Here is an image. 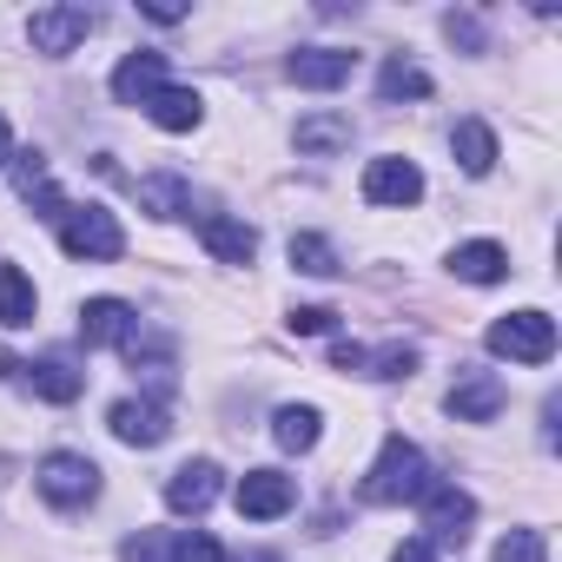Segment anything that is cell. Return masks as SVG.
<instances>
[{"mask_svg":"<svg viewBox=\"0 0 562 562\" xmlns=\"http://www.w3.org/2000/svg\"><path fill=\"white\" fill-rule=\"evenodd\" d=\"M34 483H41V496H47L54 509H87V503L100 496V463L80 457V450H54V457H41Z\"/></svg>","mask_w":562,"mask_h":562,"instance_id":"obj_3","label":"cell"},{"mask_svg":"<svg viewBox=\"0 0 562 562\" xmlns=\"http://www.w3.org/2000/svg\"><path fill=\"white\" fill-rule=\"evenodd\" d=\"M496 562H549L542 529H509V536L496 542Z\"/></svg>","mask_w":562,"mask_h":562,"instance_id":"obj_27","label":"cell"},{"mask_svg":"<svg viewBox=\"0 0 562 562\" xmlns=\"http://www.w3.org/2000/svg\"><path fill=\"white\" fill-rule=\"evenodd\" d=\"M106 424H113V437H120V443H133V450H153V443H166V437H172L166 404H146V397H120V404L106 411Z\"/></svg>","mask_w":562,"mask_h":562,"instance_id":"obj_11","label":"cell"},{"mask_svg":"<svg viewBox=\"0 0 562 562\" xmlns=\"http://www.w3.org/2000/svg\"><path fill=\"white\" fill-rule=\"evenodd\" d=\"M159 87H166V54H126L113 67V100L120 106H146Z\"/></svg>","mask_w":562,"mask_h":562,"instance_id":"obj_16","label":"cell"},{"mask_svg":"<svg viewBox=\"0 0 562 562\" xmlns=\"http://www.w3.org/2000/svg\"><path fill=\"white\" fill-rule=\"evenodd\" d=\"M218 503V463H179L172 476H166V509H179V516H205Z\"/></svg>","mask_w":562,"mask_h":562,"instance_id":"obj_12","label":"cell"},{"mask_svg":"<svg viewBox=\"0 0 562 562\" xmlns=\"http://www.w3.org/2000/svg\"><path fill=\"white\" fill-rule=\"evenodd\" d=\"M60 251L67 258H87V265H113L126 251V232L106 205H67L60 218Z\"/></svg>","mask_w":562,"mask_h":562,"instance_id":"obj_2","label":"cell"},{"mask_svg":"<svg viewBox=\"0 0 562 562\" xmlns=\"http://www.w3.org/2000/svg\"><path fill=\"white\" fill-rule=\"evenodd\" d=\"M490 351L509 364H549L555 358V318L549 312H509L490 325Z\"/></svg>","mask_w":562,"mask_h":562,"instance_id":"obj_4","label":"cell"},{"mask_svg":"<svg viewBox=\"0 0 562 562\" xmlns=\"http://www.w3.org/2000/svg\"><path fill=\"white\" fill-rule=\"evenodd\" d=\"M450 271L463 278V285H496V278L509 271V251H503V245H490V238H476V245H457Z\"/></svg>","mask_w":562,"mask_h":562,"instance_id":"obj_19","label":"cell"},{"mask_svg":"<svg viewBox=\"0 0 562 562\" xmlns=\"http://www.w3.org/2000/svg\"><path fill=\"white\" fill-rule=\"evenodd\" d=\"M503 404H509V391H503L496 371H463V378L450 384V397H443V411H450L457 424H490Z\"/></svg>","mask_w":562,"mask_h":562,"instance_id":"obj_8","label":"cell"},{"mask_svg":"<svg viewBox=\"0 0 562 562\" xmlns=\"http://www.w3.org/2000/svg\"><path fill=\"white\" fill-rule=\"evenodd\" d=\"M285 325H292L299 338H325V331L338 325V312H331V305H299V312H292Z\"/></svg>","mask_w":562,"mask_h":562,"instance_id":"obj_29","label":"cell"},{"mask_svg":"<svg viewBox=\"0 0 562 562\" xmlns=\"http://www.w3.org/2000/svg\"><path fill=\"white\" fill-rule=\"evenodd\" d=\"M166 555H172V529H139L120 549V562H166Z\"/></svg>","mask_w":562,"mask_h":562,"instance_id":"obj_26","label":"cell"},{"mask_svg":"<svg viewBox=\"0 0 562 562\" xmlns=\"http://www.w3.org/2000/svg\"><path fill=\"white\" fill-rule=\"evenodd\" d=\"M470 522H476V496L470 490H457V483H430L424 490V529H430V542H463L470 536Z\"/></svg>","mask_w":562,"mask_h":562,"instance_id":"obj_5","label":"cell"},{"mask_svg":"<svg viewBox=\"0 0 562 562\" xmlns=\"http://www.w3.org/2000/svg\"><path fill=\"white\" fill-rule=\"evenodd\" d=\"M251 562H278V555H251Z\"/></svg>","mask_w":562,"mask_h":562,"instance_id":"obj_33","label":"cell"},{"mask_svg":"<svg viewBox=\"0 0 562 562\" xmlns=\"http://www.w3.org/2000/svg\"><path fill=\"white\" fill-rule=\"evenodd\" d=\"M0 325H8V331L34 325V278L21 265H0Z\"/></svg>","mask_w":562,"mask_h":562,"instance_id":"obj_22","label":"cell"},{"mask_svg":"<svg viewBox=\"0 0 562 562\" xmlns=\"http://www.w3.org/2000/svg\"><path fill=\"white\" fill-rule=\"evenodd\" d=\"M443 34H450V41H463V47H483V27H476V14H450V21H443Z\"/></svg>","mask_w":562,"mask_h":562,"instance_id":"obj_30","label":"cell"},{"mask_svg":"<svg viewBox=\"0 0 562 562\" xmlns=\"http://www.w3.org/2000/svg\"><path fill=\"white\" fill-rule=\"evenodd\" d=\"M345 146H351V120H345V113H312V120H299V153L331 159V153H345Z\"/></svg>","mask_w":562,"mask_h":562,"instance_id":"obj_20","label":"cell"},{"mask_svg":"<svg viewBox=\"0 0 562 562\" xmlns=\"http://www.w3.org/2000/svg\"><path fill=\"white\" fill-rule=\"evenodd\" d=\"M14 159V139H8V120H0V166H8Z\"/></svg>","mask_w":562,"mask_h":562,"instance_id":"obj_32","label":"cell"},{"mask_svg":"<svg viewBox=\"0 0 562 562\" xmlns=\"http://www.w3.org/2000/svg\"><path fill=\"white\" fill-rule=\"evenodd\" d=\"M292 503H299V483H292L285 470H245V476H238V516H251V522L285 516Z\"/></svg>","mask_w":562,"mask_h":562,"instance_id":"obj_6","label":"cell"},{"mask_svg":"<svg viewBox=\"0 0 562 562\" xmlns=\"http://www.w3.org/2000/svg\"><path fill=\"white\" fill-rule=\"evenodd\" d=\"M292 265L305 271V278H338L345 265H338V251L318 238V232H292Z\"/></svg>","mask_w":562,"mask_h":562,"instance_id":"obj_25","label":"cell"},{"mask_svg":"<svg viewBox=\"0 0 562 562\" xmlns=\"http://www.w3.org/2000/svg\"><path fill=\"white\" fill-rule=\"evenodd\" d=\"M285 74H292V87L331 93V87H345V80L358 74V54H345V47H299V54L285 60Z\"/></svg>","mask_w":562,"mask_h":562,"instance_id":"obj_9","label":"cell"},{"mask_svg":"<svg viewBox=\"0 0 562 562\" xmlns=\"http://www.w3.org/2000/svg\"><path fill=\"white\" fill-rule=\"evenodd\" d=\"M139 205L153 218H186L192 212V186L179 172H153V179H139Z\"/></svg>","mask_w":562,"mask_h":562,"instance_id":"obj_21","label":"cell"},{"mask_svg":"<svg viewBox=\"0 0 562 562\" xmlns=\"http://www.w3.org/2000/svg\"><path fill=\"white\" fill-rule=\"evenodd\" d=\"M364 199H371V205H417V199H424V172H417L411 159L384 153V159L364 166Z\"/></svg>","mask_w":562,"mask_h":562,"instance_id":"obj_10","label":"cell"},{"mask_svg":"<svg viewBox=\"0 0 562 562\" xmlns=\"http://www.w3.org/2000/svg\"><path fill=\"white\" fill-rule=\"evenodd\" d=\"M199 238H205V251H212L218 265H251V258H258V232H251L245 218L205 212V218H199Z\"/></svg>","mask_w":562,"mask_h":562,"instance_id":"obj_14","label":"cell"},{"mask_svg":"<svg viewBox=\"0 0 562 562\" xmlns=\"http://www.w3.org/2000/svg\"><path fill=\"white\" fill-rule=\"evenodd\" d=\"M391 562H437V555H430V542H397Z\"/></svg>","mask_w":562,"mask_h":562,"instance_id":"obj_31","label":"cell"},{"mask_svg":"<svg viewBox=\"0 0 562 562\" xmlns=\"http://www.w3.org/2000/svg\"><path fill=\"white\" fill-rule=\"evenodd\" d=\"M378 93H384V100H430V74H424L417 60H384Z\"/></svg>","mask_w":562,"mask_h":562,"instance_id":"obj_24","label":"cell"},{"mask_svg":"<svg viewBox=\"0 0 562 562\" xmlns=\"http://www.w3.org/2000/svg\"><path fill=\"white\" fill-rule=\"evenodd\" d=\"M424 490H430V457L411 437H384V450L364 476V496L371 503H424Z\"/></svg>","mask_w":562,"mask_h":562,"instance_id":"obj_1","label":"cell"},{"mask_svg":"<svg viewBox=\"0 0 562 562\" xmlns=\"http://www.w3.org/2000/svg\"><path fill=\"white\" fill-rule=\"evenodd\" d=\"M199 113H205V100H199L192 87H159V93L146 100V120H153L159 133H192Z\"/></svg>","mask_w":562,"mask_h":562,"instance_id":"obj_17","label":"cell"},{"mask_svg":"<svg viewBox=\"0 0 562 562\" xmlns=\"http://www.w3.org/2000/svg\"><path fill=\"white\" fill-rule=\"evenodd\" d=\"M87 34H93V14H87V8H34V14H27L34 54H74Z\"/></svg>","mask_w":562,"mask_h":562,"instance_id":"obj_7","label":"cell"},{"mask_svg":"<svg viewBox=\"0 0 562 562\" xmlns=\"http://www.w3.org/2000/svg\"><path fill=\"white\" fill-rule=\"evenodd\" d=\"M34 397H47V404H74L80 391H87V371L74 364V358H41V364H21L14 371Z\"/></svg>","mask_w":562,"mask_h":562,"instance_id":"obj_15","label":"cell"},{"mask_svg":"<svg viewBox=\"0 0 562 562\" xmlns=\"http://www.w3.org/2000/svg\"><path fill=\"white\" fill-rule=\"evenodd\" d=\"M271 437H278V450H292V457L318 450V411L312 404H285V411L271 417Z\"/></svg>","mask_w":562,"mask_h":562,"instance_id":"obj_23","label":"cell"},{"mask_svg":"<svg viewBox=\"0 0 562 562\" xmlns=\"http://www.w3.org/2000/svg\"><path fill=\"white\" fill-rule=\"evenodd\" d=\"M166 562H225V549L205 536V529H192V536H172V555Z\"/></svg>","mask_w":562,"mask_h":562,"instance_id":"obj_28","label":"cell"},{"mask_svg":"<svg viewBox=\"0 0 562 562\" xmlns=\"http://www.w3.org/2000/svg\"><path fill=\"white\" fill-rule=\"evenodd\" d=\"M450 153H457V166H463L470 179H483V172L496 166V133H490L483 120H457V133H450Z\"/></svg>","mask_w":562,"mask_h":562,"instance_id":"obj_18","label":"cell"},{"mask_svg":"<svg viewBox=\"0 0 562 562\" xmlns=\"http://www.w3.org/2000/svg\"><path fill=\"white\" fill-rule=\"evenodd\" d=\"M139 331V318H133V305L126 299H87L80 305V345L93 351V345H126Z\"/></svg>","mask_w":562,"mask_h":562,"instance_id":"obj_13","label":"cell"}]
</instances>
